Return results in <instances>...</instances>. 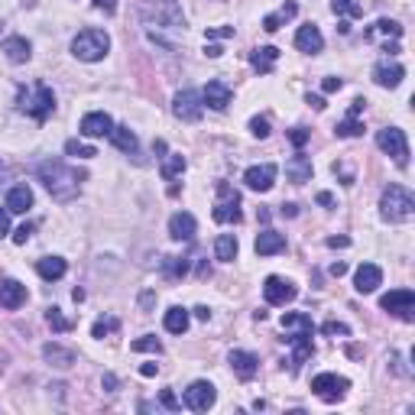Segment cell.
I'll return each mask as SVG.
<instances>
[{
    "instance_id": "6da1fadb",
    "label": "cell",
    "mask_w": 415,
    "mask_h": 415,
    "mask_svg": "<svg viewBox=\"0 0 415 415\" xmlns=\"http://www.w3.org/2000/svg\"><path fill=\"white\" fill-rule=\"evenodd\" d=\"M39 179H43V185L49 189V195L65 204L78 195L81 179L85 176H81L78 169H71V166H65L62 159H46L43 166H39Z\"/></svg>"
},
{
    "instance_id": "7a4b0ae2",
    "label": "cell",
    "mask_w": 415,
    "mask_h": 415,
    "mask_svg": "<svg viewBox=\"0 0 415 415\" xmlns=\"http://www.w3.org/2000/svg\"><path fill=\"white\" fill-rule=\"evenodd\" d=\"M140 16L146 26L156 29H176V33L185 29V14L179 10L176 0H146L140 7Z\"/></svg>"
},
{
    "instance_id": "3957f363",
    "label": "cell",
    "mask_w": 415,
    "mask_h": 415,
    "mask_svg": "<svg viewBox=\"0 0 415 415\" xmlns=\"http://www.w3.org/2000/svg\"><path fill=\"white\" fill-rule=\"evenodd\" d=\"M380 214H383V221H389V224H402V221H409L415 214L412 191L402 189V185H389L380 198Z\"/></svg>"
},
{
    "instance_id": "277c9868",
    "label": "cell",
    "mask_w": 415,
    "mask_h": 415,
    "mask_svg": "<svg viewBox=\"0 0 415 415\" xmlns=\"http://www.w3.org/2000/svg\"><path fill=\"white\" fill-rule=\"evenodd\" d=\"M107 49H111V36L104 29H81L71 39V56L81 59V62H101Z\"/></svg>"
},
{
    "instance_id": "5b68a950",
    "label": "cell",
    "mask_w": 415,
    "mask_h": 415,
    "mask_svg": "<svg viewBox=\"0 0 415 415\" xmlns=\"http://www.w3.org/2000/svg\"><path fill=\"white\" fill-rule=\"evenodd\" d=\"M52 107H56V94H52V88L43 85V81H36V85H29L20 91V111L29 114L33 120H46L52 114Z\"/></svg>"
},
{
    "instance_id": "8992f818",
    "label": "cell",
    "mask_w": 415,
    "mask_h": 415,
    "mask_svg": "<svg viewBox=\"0 0 415 415\" xmlns=\"http://www.w3.org/2000/svg\"><path fill=\"white\" fill-rule=\"evenodd\" d=\"M376 146H380L386 156H393V162L399 166V169H406V166H409V140H406V134H402L399 127L380 130V134H376Z\"/></svg>"
},
{
    "instance_id": "52a82bcc",
    "label": "cell",
    "mask_w": 415,
    "mask_h": 415,
    "mask_svg": "<svg viewBox=\"0 0 415 415\" xmlns=\"http://www.w3.org/2000/svg\"><path fill=\"white\" fill-rule=\"evenodd\" d=\"M380 309L389 311V315L402 318V321H412L415 318V292L412 289H393L380 299Z\"/></svg>"
},
{
    "instance_id": "ba28073f",
    "label": "cell",
    "mask_w": 415,
    "mask_h": 415,
    "mask_svg": "<svg viewBox=\"0 0 415 415\" xmlns=\"http://www.w3.org/2000/svg\"><path fill=\"white\" fill-rule=\"evenodd\" d=\"M347 389H351V380L338 376V373H318L315 380H311V393L324 402H338Z\"/></svg>"
},
{
    "instance_id": "9c48e42d",
    "label": "cell",
    "mask_w": 415,
    "mask_h": 415,
    "mask_svg": "<svg viewBox=\"0 0 415 415\" xmlns=\"http://www.w3.org/2000/svg\"><path fill=\"white\" fill-rule=\"evenodd\" d=\"M214 221H218V224H237L240 221V195L231 189V185H218Z\"/></svg>"
},
{
    "instance_id": "30bf717a",
    "label": "cell",
    "mask_w": 415,
    "mask_h": 415,
    "mask_svg": "<svg viewBox=\"0 0 415 415\" xmlns=\"http://www.w3.org/2000/svg\"><path fill=\"white\" fill-rule=\"evenodd\" d=\"M201 111H204L201 91H191V88L179 91L176 101H172V114H176L179 120H185V124H195V120L201 117Z\"/></svg>"
},
{
    "instance_id": "8fae6325",
    "label": "cell",
    "mask_w": 415,
    "mask_h": 415,
    "mask_svg": "<svg viewBox=\"0 0 415 415\" xmlns=\"http://www.w3.org/2000/svg\"><path fill=\"white\" fill-rule=\"evenodd\" d=\"M214 402H218V389H214L208 380H195L189 389H185V406H189L191 412H208Z\"/></svg>"
},
{
    "instance_id": "7c38bea8",
    "label": "cell",
    "mask_w": 415,
    "mask_h": 415,
    "mask_svg": "<svg viewBox=\"0 0 415 415\" xmlns=\"http://www.w3.org/2000/svg\"><path fill=\"white\" fill-rule=\"evenodd\" d=\"M296 296H299V289L289 279H282V276H266V282H263V299L269 305H289Z\"/></svg>"
},
{
    "instance_id": "4fadbf2b",
    "label": "cell",
    "mask_w": 415,
    "mask_h": 415,
    "mask_svg": "<svg viewBox=\"0 0 415 415\" xmlns=\"http://www.w3.org/2000/svg\"><path fill=\"white\" fill-rule=\"evenodd\" d=\"M111 130H114V120H111V114H104V111H91L81 117V136H88V140L111 136Z\"/></svg>"
},
{
    "instance_id": "5bb4252c",
    "label": "cell",
    "mask_w": 415,
    "mask_h": 415,
    "mask_svg": "<svg viewBox=\"0 0 415 415\" xmlns=\"http://www.w3.org/2000/svg\"><path fill=\"white\" fill-rule=\"evenodd\" d=\"M276 166L273 162H263V166H250V169L244 172V182H246V189H254V191H269L273 189V182H276Z\"/></svg>"
},
{
    "instance_id": "9a60e30c",
    "label": "cell",
    "mask_w": 415,
    "mask_h": 415,
    "mask_svg": "<svg viewBox=\"0 0 415 415\" xmlns=\"http://www.w3.org/2000/svg\"><path fill=\"white\" fill-rule=\"evenodd\" d=\"M383 286V269L376 263H364V266L354 273V289H357L360 296H370L376 289Z\"/></svg>"
},
{
    "instance_id": "2e32d148",
    "label": "cell",
    "mask_w": 415,
    "mask_h": 415,
    "mask_svg": "<svg viewBox=\"0 0 415 415\" xmlns=\"http://www.w3.org/2000/svg\"><path fill=\"white\" fill-rule=\"evenodd\" d=\"M296 49L299 52H309V56H318V52L324 49V36H321V29H318L315 23H309V26H299V33H296Z\"/></svg>"
},
{
    "instance_id": "e0dca14e",
    "label": "cell",
    "mask_w": 415,
    "mask_h": 415,
    "mask_svg": "<svg viewBox=\"0 0 415 415\" xmlns=\"http://www.w3.org/2000/svg\"><path fill=\"white\" fill-rule=\"evenodd\" d=\"M23 302H26V286L16 279H0V305L16 311Z\"/></svg>"
},
{
    "instance_id": "ac0fdd59",
    "label": "cell",
    "mask_w": 415,
    "mask_h": 415,
    "mask_svg": "<svg viewBox=\"0 0 415 415\" xmlns=\"http://www.w3.org/2000/svg\"><path fill=\"white\" fill-rule=\"evenodd\" d=\"M402 78H406V69L396 62H380L376 69H373V81L380 88H399Z\"/></svg>"
},
{
    "instance_id": "d6986e66",
    "label": "cell",
    "mask_w": 415,
    "mask_h": 415,
    "mask_svg": "<svg viewBox=\"0 0 415 415\" xmlns=\"http://www.w3.org/2000/svg\"><path fill=\"white\" fill-rule=\"evenodd\" d=\"M231 88L224 85V81H208V85H204V91H201V101L208 107H214V111H224L227 104H231Z\"/></svg>"
},
{
    "instance_id": "ffe728a7",
    "label": "cell",
    "mask_w": 415,
    "mask_h": 415,
    "mask_svg": "<svg viewBox=\"0 0 415 415\" xmlns=\"http://www.w3.org/2000/svg\"><path fill=\"white\" fill-rule=\"evenodd\" d=\"M195 231H198V221L191 218L189 211H176L169 218V237L172 240H191Z\"/></svg>"
},
{
    "instance_id": "44dd1931",
    "label": "cell",
    "mask_w": 415,
    "mask_h": 415,
    "mask_svg": "<svg viewBox=\"0 0 415 415\" xmlns=\"http://www.w3.org/2000/svg\"><path fill=\"white\" fill-rule=\"evenodd\" d=\"M231 366L240 380H254L256 370H260V360L254 357L250 351H231Z\"/></svg>"
},
{
    "instance_id": "7402d4cb",
    "label": "cell",
    "mask_w": 415,
    "mask_h": 415,
    "mask_svg": "<svg viewBox=\"0 0 415 415\" xmlns=\"http://www.w3.org/2000/svg\"><path fill=\"white\" fill-rule=\"evenodd\" d=\"M286 176H289V182H296V185L311 182V159L305 153H296L286 162Z\"/></svg>"
},
{
    "instance_id": "603a6c76",
    "label": "cell",
    "mask_w": 415,
    "mask_h": 415,
    "mask_svg": "<svg viewBox=\"0 0 415 415\" xmlns=\"http://www.w3.org/2000/svg\"><path fill=\"white\" fill-rule=\"evenodd\" d=\"M4 56L10 59L14 65H23V62H29V56H33V46L23 39V36H10V39H4Z\"/></svg>"
},
{
    "instance_id": "cb8c5ba5",
    "label": "cell",
    "mask_w": 415,
    "mask_h": 415,
    "mask_svg": "<svg viewBox=\"0 0 415 415\" xmlns=\"http://www.w3.org/2000/svg\"><path fill=\"white\" fill-rule=\"evenodd\" d=\"M289 344H292V370L305 364V360L315 354V344H311V334H289Z\"/></svg>"
},
{
    "instance_id": "d4e9b609",
    "label": "cell",
    "mask_w": 415,
    "mask_h": 415,
    "mask_svg": "<svg viewBox=\"0 0 415 415\" xmlns=\"http://www.w3.org/2000/svg\"><path fill=\"white\" fill-rule=\"evenodd\" d=\"M29 208H33V189H29V185H16V189H10L7 211L10 214H26Z\"/></svg>"
},
{
    "instance_id": "484cf974",
    "label": "cell",
    "mask_w": 415,
    "mask_h": 415,
    "mask_svg": "<svg viewBox=\"0 0 415 415\" xmlns=\"http://www.w3.org/2000/svg\"><path fill=\"white\" fill-rule=\"evenodd\" d=\"M286 250V237L282 234H276V231H260V237H256V254L260 256H276V254H282Z\"/></svg>"
},
{
    "instance_id": "4316f807",
    "label": "cell",
    "mask_w": 415,
    "mask_h": 415,
    "mask_svg": "<svg viewBox=\"0 0 415 415\" xmlns=\"http://www.w3.org/2000/svg\"><path fill=\"white\" fill-rule=\"evenodd\" d=\"M43 357L49 360L52 366H59V370H69V366L75 364V351H71V347H62V344H56V341L43 347Z\"/></svg>"
},
{
    "instance_id": "83f0119b",
    "label": "cell",
    "mask_w": 415,
    "mask_h": 415,
    "mask_svg": "<svg viewBox=\"0 0 415 415\" xmlns=\"http://www.w3.org/2000/svg\"><path fill=\"white\" fill-rule=\"evenodd\" d=\"M282 331L286 334H311V318L309 315H302V311H286L282 315Z\"/></svg>"
},
{
    "instance_id": "f1b7e54d",
    "label": "cell",
    "mask_w": 415,
    "mask_h": 415,
    "mask_svg": "<svg viewBox=\"0 0 415 415\" xmlns=\"http://www.w3.org/2000/svg\"><path fill=\"white\" fill-rule=\"evenodd\" d=\"M36 273L43 276V279H62L65 273H69V263L62 260V256H46V260L36 263Z\"/></svg>"
},
{
    "instance_id": "f546056e",
    "label": "cell",
    "mask_w": 415,
    "mask_h": 415,
    "mask_svg": "<svg viewBox=\"0 0 415 415\" xmlns=\"http://www.w3.org/2000/svg\"><path fill=\"white\" fill-rule=\"evenodd\" d=\"M189 309H179V305H172L169 311H166V318H162V324H166V331H172V334H185L189 331Z\"/></svg>"
},
{
    "instance_id": "4dcf8cb0",
    "label": "cell",
    "mask_w": 415,
    "mask_h": 415,
    "mask_svg": "<svg viewBox=\"0 0 415 415\" xmlns=\"http://www.w3.org/2000/svg\"><path fill=\"white\" fill-rule=\"evenodd\" d=\"M250 62H254V69L260 71V75H269V71L276 69V62H279V49H273V46H263V49H256L254 56H250Z\"/></svg>"
},
{
    "instance_id": "1f68e13d",
    "label": "cell",
    "mask_w": 415,
    "mask_h": 415,
    "mask_svg": "<svg viewBox=\"0 0 415 415\" xmlns=\"http://www.w3.org/2000/svg\"><path fill=\"white\" fill-rule=\"evenodd\" d=\"M296 14H299V4H296V0H289V4H282V7L276 10V14H269L266 20H263V29H266V33H276V29H279L282 23L292 20Z\"/></svg>"
},
{
    "instance_id": "d6a6232c",
    "label": "cell",
    "mask_w": 415,
    "mask_h": 415,
    "mask_svg": "<svg viewBox=\"0 0 415 415\" xmlns=\"http://www.w3.org/2000/svg\"><path fill=\"white\" fill-rule=\"evenodd\" d=\"M111 140L120 153H136V134L130 127H114L111 130Z\"/></svg>"
},
{
    "instance_id": "836d02e7",
    "label": "cell",
    "mask_w": 415,
    "mask_h": 415,
    "mask_svg": "<svg viewBox=\"0 0 415 415\" xmlns=\"http://www.w3.org/2000/svg\"><path fill=\"white\" fill-rule=\"evenodd\" d=\"M214 256L231 263L234 256H237V237H234V234H221V237L214 240Z\"/></svg>"
},
{
    "instance_id": "e575fe53",
    "label": "cell",
    "mask_w": 415,
    "mask_h": 415,
    "mask_svg": "<svg viewBox=\"0 0 415 415\" xmlns=\"http://www.w3.org/2000/svg\"><path fill=\"white\" fill-rule=\"evenodd\" d=\"M185 172V156L179 153H169L166 159H162V179H176Z\"/></svg>"
},
{
    "instance_id": "d590c367",
    "label": "cell",
    "mask_w": 415,
    "mask_h": 415,
    "mask_svg": "<svg viewBox=\"0 0 415 415\" xmlns=\"http://www.w3.org/2000/svg\"><path fill=\"white\" fill-rule=\"evenodd\" d=\"M136 354H162V344H159V338H153V334H143V338H136L134 344Z\"/></svg>"
},
{
    "instance_id": "8d00e7d4",
    "label": "cell",
    "mask_w": 415,
    "mask_h": 415,
    "mask_svg": "<svg viewBox=\"0 0 415 415\" xmlns=\"http://www.w3.org/2000/svg\"><path fill=\"white\" fill-rule=\"evenodd\" d=\"M46 321H49V328L59 331V334H62V331H71V321L62 315V309H56V305H52V309L46 311Z\"/></svg>"
},
{
    "instance_id": "74e56055",
    "label": "cell",
    "mask_w": 415,
    "mask_h": 415,
    "mask_svg": "<svg viewBox=\"0 0 415 415\" xmlns=\"http://www.w3.org/2000/svg\"><path fill=\"white\" fill-rule=\"evenodd\" d=\"M334 134L344 136V140H347V136H360V134H364V124H360L357 117H347V120H341L338 127H334Z\"/></svg>"
},
{
    "instance_id": "f35d334b",
    "label": "cell",
    "mask_w": 415,
    "mask_h": 415,
    "mask_svg": "<svg viewBox=\"0 0 415 415\" xmlns=\"http://www.w3.org/2000/svg\"><path fill=\"white\" fill-rule=\"evenodd\" d=\"M65 153H69V156H78V159H91V156H98V149L88 146V143L69 140V143H65Z\"/></svg>"
},
{
    "instance_id": "ab89813d",
    "label": "cell",
    "mask_w": 415,
    "mask_h": 415,
    "mask_svg": "<svg viewBox=\"0 0 415 415\" xmlns=\"http://www.w3.org/2000/svg\"><path fill=\"white\" fill-rule=\"evenodd\" d=\"M373 33H383V36H393V39H399V36H402V26H399L396 20H380L366 36H373Z\"/></svg>"
},
{
    "instance_id": "60d3db41",
    "label": "cell",
    "mask_w": 415,
    "mask_h": 415,
    "mask_svg": "<svg viewBox=\"0 0 415 415\" xmlns=\"http://www.w3.org/2000/svg\"><path fill=\"white\" fill-rule=\"evenodd\" d=\"M331 7H334V14H344V16H360V14H364L354 0H331Z\"/></svg>"
},
{
    "instance_id": "b9f144b4",
    "label": "cell",
    "mask_w": 415,
    "mask_h": 415,
    "mask_svg": "<svg viewBox=\"0 0 415 415\" xmlns=\"http://www.w3.org/2000/svg\"><path fill=\"white\" fill-rule=\"evenodd\" d=\"M114 328H117V318H101V321H94L91 334H94V338H104V334H111Z\"/></svg>"
},
{
    "instance_id": "7bdbcfd3",
    "label": "cell",
    "mask_w": 415,
    "mask_h": 415,
    "mask_svg": "<svg viewBox=\"0 0 415 415\" xmlns=\"http://www.w3.org/2000/svg\"><path fill=\"white\" fill-rule=\"evenodd\" d=\"M250 134L260 136V140H266V136H269V120L266 117H254V120H250Z\"/></svg>"
},
{
    "instance_id": "ee69618b",
    "label": "cell",
    "mask_w": 415,
    "mask_h": 415,
    "mask_svg": "<svg viewBox=\"0 0 415 415\" xmlns=\"http://www.w3.org/2000/svg\"><path fill=\"white\" fill-rule=\"evenodd\" d=\"M289 140H292V146H299V149H302L305 143H309V130H305V127L289 130Z\"/></svg>"
},
{
    "instance_id": "f6af8a7d",
    "label": "cell",
    "mask_w": 415,
    "mask_h": 415,
    "mask_svg": "<svg viewBox=\"0 0 415 415\" xmlns=\"http://www.w3.org/2000/svg\"><path fill=\"white\" fill-rule=\"evenodd\" d=\"M159 402H162L166 409H172V412H176V409H182V402L176 399V393H172V389H162V393H159Z\"/></svg>"
},
{
    "instance_id": "bcb514c9",
    "label": "cell",
    "mask_w": 415,
    "mask_h": 415,
    "mask_svg": "<svg viewBox=\"0 0 415 415\" xmlns=\"http://www.w3.org/2000/svg\"><path fill=\"white\" fill-rule=\"evenodd\" d=\"M324 334H351V328L341 324V321H328V324H324Z\"/></svg>"
},
{
    "instance_id": "7dc6e473",
    "label": "cell",
    "mask_w": 415,
    "mask_h": 415,
    "mask_svg": "<svg viewBox=\"0 0 415 415\" xmlns=\"http://www.w3.org/2000/svg\"><path fill=\"white\" fill-rule=\"evenodd\" d=\"M10 234V211H7V204L0 208V237H7Z\"/></svg>"
},
{
    "instance_id": "c3c4849f",
    "label": "cell",
    "mask_w": 415,
    "mask_h": 415,
    "mask_svg": "<svg viewBox=\"0 0 415 415\" xmlns=\"http://www.w3.org/2000/svg\"><path fill=\"white\" fill-rule=\"evenodd\" d=\"M234 36V26H218V29H208V39H227Z\"/></svg>"
},
{
    "instance_id": "681fc988",
    "label": "cell",
    "mask_w": 415,
    "mask_h": 415,
    "mask_svg": "<svg viewBox=\"0 0 415 415\" xmlns=\"http://www.w3.org/2000/svg\"><path fill=\"white\" fill-rule=\"evenodd\" d=\"M341 85H344V81H341V78H324V91L328 94H334V91H341Z\"/></svg>"
},
{
    "instance_id": "f907efd6",
    "label": "cell",
    "mask_w": 415,
    "mask_h": 415,
    "mask_svg": "<svg viewBox=\"0 0 415 415\" xmlns=\"http://www.w3.org/2000/svg\"><path fill=\"white\" fill-rule=\"evenodd\" d=\"M29 234H33V224H23L20 231L14 234V240H16V244H26V240H29Z\"/></svg>"
},
{
    "instance_id": "816d5d0a",
    "label": "cell",
    "mask_w": 415,
    "mask_h": 415,
    "mask_svg": "<svg viewBox=\"0 0 415 415\" xmlns=\"http://www.w3.org/2000/svg\"><path fill=\"white\" fill-rule=\"evenodd\" d=\"M101 386H104L107 393H117V376H114V373H104V380H101Z\"/></svg>"
},
{
    "instance_id": "f5cc1de1",
    "label": "cell",
    "mask_w": 415,
    "mask_h": 415,
    "mask_svg": "<svg viewBox=\"0 0 415 415\" xmlns=\"http://www.w3.org/2000/svg\"><path fill=\"white\" fill-rule=\"evenodd\" d=\"M94 7L104 10V14H114L117 10V0H94Z\"/></svg>"
},
{
    "instance_id": "db71d44e",
    "label": "cell",
    "mask_w": 415,
    "mask_h": 415,
    "mask_svg": "<svg viewBox=\"0 0 415 415\" xmlns=\"http://www.w3.org/2000/svg\"><path fill=\"white\" fill-rule=\"evenodd\" d=\"M159 373V364H143L140 366V376H156Z\"/></svg>"
},
{
    "instance_id": "11a10c76",
    "label": "cell",
    "mask_w": 415,
    "mask_h": 415,
    "mask_svg": "<svg viewBox=\"0 0 415 415\" xmlns=\"http://www.w3.org/2000/svg\"><path fill=\"white\" fill-rule=\"evenodd\" d=\"M204 56H208V59H218V56H224V49H221V46H204Z\"/></svg>"
},
{
    "instance_id": "9f6ffc18",
    "label": "cell",
    "mask_w": 415,
    "mask_h": 415,
    "mask_svg": "<svg viewBox=\"0 0 415 415\" xmlns=\"http://www.w3.org/2000/svg\"><path fill=\"white\" fill-rule=\"evenodd\" d=\"M309 104L315 107V111H324V107H328V104H324V98H318V94H309Z\"/></svg>"
},
{
    "instance_id": "6f0895ef",
    "label": "cell",
    "mask_w": 415,
    "mask_h": 415,
    "mask_svg": "<svg viewBox=\"0 0 415 415\" xmlns=\"http://www.w3.org/2000/svg\"><path fill=\"white\" fill-rule=\"evenodd\" d=\"M318 204H321V208H331V204H334V198H331L328 191H318Z\"/></svg>"
},
{
    "instance_id": "680465c9",
    "label": "cell",
    "mask_w": 415,
    "mask_h": 415,
    "mask_svg": "<svg viewBox=\"0 0 415 415\" xmlns=\"http://www.w3.org/2000/svg\"><path fill=\"white\" fill-rule=\"evenodd\" d=\"M195 315L201 318V321H208V318H211V309H208V305H198V309H195Z\"/></svg>"
},
{
    "instance_id": "91938a15",
    "label": "cell",
    "mask_w": 415,
    "mask_h": 415,
    "mask_svg": "<svg viewBox=\"0 0 415 415\" xmlns=\"http://www.w3.org/2000/svg\"><path fill=\"white\" fill-rule=\"evenodd\" d=\"M328 246H351L347 237H328Z\"/></svg>"
},
{
    "instance_id": "94428289",
    "label": "cell",
    "mask_w": 415,
    "mask_h": 415,
    "mask_svg": "<svg viewBox=\"0 0 415 415\" xmlns=\"http://www.w3.org/2000/svg\"><path fill=\"white\" fill-rule=\"evenodd\" d=\"M344 273H347L344 263H331V276H344Z\"/></svg>"
},
{
    "instance_id": "6125c7cd",
    "label": "cell",
    "mask_w": 415,
    "mask_h": 415,
    "mask_svg": "<svg viewBox=\"0 0 415 415\" xmlns=\"http://www.w3.org/2000/svg\"><path fill=\"white\" fill-rule=\"evenodd\" d=\"M282 214H286V218H296L299 208H296V204H282Z\"/></svg>"
},
{
    "instance_id": "be15d7a7",
    "label": "cell",
    "mask_w": 415,
    "mask_h": 415,
    "mask_svg": "<svg viewBox=\"0 0 415 415\" xmlns=\"http://www.w3.org/2000/svg\"><path fill=\"white\" fill-rule=\"evenodd\" d=\"M4 364H7V354L0 351V373H4Z\"/></svg>"
}]
</instances>
